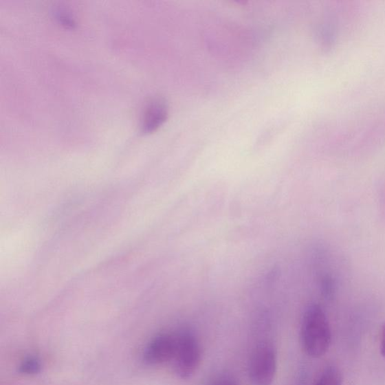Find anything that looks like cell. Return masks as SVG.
<instances>
[{"label":"cell","instance_id":"1","mask_svg":"<svg viewBox=\"0 0 385 385\" xmlns=\"http://www.w3.org/2000/svg\"><path fill=\"white\" fill-rule=\"evenodd\" d=\"M332 340L330 323L323 309L312 304L304 312L300 327L302 347L313 358L324 356Z\"/></svg>","mask_w":385,"mask_h":385},{"label":"cell","instance_id":"8","mask_svg":"<svg viewBox=\"0 0 385 385\" xmlns=\"http://www.w3.org/2000/svg\"><path fill=\"white\" fill-rule=\"evenodd\" d=\"M210 385H239L230 376L223 375L214 380Z\"/></svg>","mask_w":385,"mask_h":385},{"label":"cell","instance_id":"5","mask_svg":"<svg viewBox=\"0 0 385 385\" xmlns=\"http://www.w3.org/2000/svg\"><path fill=\"white\" fill-rule=\"evenodd\" d=\"M168 115L166 104L162 100H155L150 104L142 122V132L149 133L157 129L166 120Z\"/></svg>","mask_w":385,"mask_h":385},{"label":"cell","instance_id":"3","mask_svg":"<svg viewBox=\"0 0 385 385\" xmlns=\"http://www.w3.org/2000/svg\"><path fill=\"white\" fill-rule=\"evenodd\" d=\"M277 371V353L272 344H259L252 353L248 374L253 385H271Z\"/></svg>","mask_w":385,"mask_h":385},{"label":"cell","instance_id":"6","mask_svg":"<svg viewBox=\"0 0 385 385\" xmlns=\"http://www.w3.org/2000/svg\"><path fill=\"white\" fill-rule=\"evenodd\" d=\"M343 377L341 371L335 366H328L320 374L314 385H342Z\"/></svg>","mask_w":385,"mask_h":385},{"label":"cell","instance_id":"2","mask_svg":"<svg viewBox=\"0 0 385 385\" xmlns=\"http://www.w3.org/2000/svg\"><path fill=\"white\" fill-rule=\"evenodd\" d=\"M175 337V371L181 379L189 380L201 363V346L195 334L189 329H183Z\"/></svg>","mask_w":385,"mask_h":385},{"label":"cell","instance_id":"4","mask_svg":"<svg viewBox=\"0 0 385 385\" xmlns=\"http://www.w3.org/2000/svg\"><path fill=\"white\" fill-rule=\"evenodd\" d=\"M176 350V337L168 333L159 334L144 351L143 360L148 365H159L173 360Z\"/></svg>","mask_w":385,"mask_h":385},{"label":"cell","instance_id":"7","mask_svg":"<svg viewBox=\"0 0 385 385\" xmlns=\"http://www.w3.org/2000/svg\"><path fill=\"white\" fill-rule=\"evenodd\" d=\"M41 365L35 358H29L23 361L20 366L19 371L23 374H36L39 372Z\"/></svg>","mask_w":385,"mask_h":385},{"label":"cell","instance_id":"9","mask_svg":"<svg viewBox=\"0 0 385 385\" xmlns=\"http://www.w3.org/2000/svg\"><path fill=\"white\" fill-rule=\"evenodd\" d=\"M380 349L382 356L385 358V324L382 327Z\"/></svg>","mask_w":385,"mask_h":385}]
</instances>
